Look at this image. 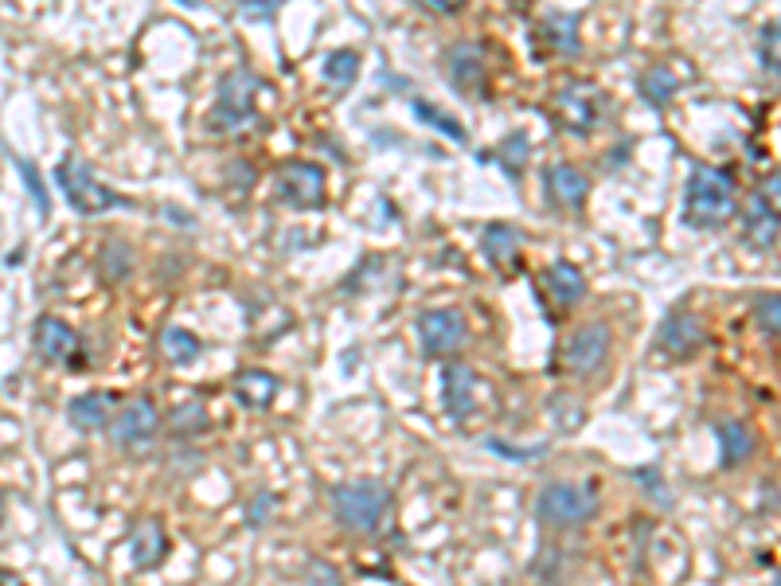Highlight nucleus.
I'll return each instance as SVG.
<instances>
[{
  "mask_svg": "<svg viewBox=\"0 0 781 586\" xmlns=\"http://www.w3.org/2000/svg\"><path fill=\"white\" fill-rule=\"evenodd\" d=\"M156 426H161V411L153 406V399H129L113 414V438L126 449H145L153 442Z\"/></svg>",
  "mask_w": 781,
  "mask_h": 586,
  "instance_id": "8",
  "label": "nucleus"
},
{
  "mask_svg": "<svg viewBox=\"0 0 781 586\" xmlns=\"http://www.w3.org/2000/svg\"><path fill=\"white\" fill-rule=\"evenodd\" d=\"M164 547H169V540H164L161 520H145V524L133 532V563H138L141 571L156 567V563L164 560Z\"/></svg>",
  "mask_w": 781,
  "mask_h": 586,
  "instance_id": "24",
  "label": "nucleus"
},
{
  "mask_svg": "<svg viewBox=\"0 0 781 586\" xmlns=\"http://www.w3.org/2000/svg\"><path fill=\"white\" fill-rule=\"evenodd\" d=\"M242 12H247V17H274L278 0H267V4H262V0H247V4H242Z\"/></svg>",
  "mask_w": 781,
  "mask_h": 586,
  "instance_id": "36",
  "label": "nucleus"
},
{
  "mask_svg": "<svg viewBox=\"0 0 781 586\" xmlns=\"http://www.w3.org/2000/svg\"><path fill=\"white\" fill-rule=\"evenodd\" d=\"M610 356V328L606 325H586L578 328L575 337L563 348V363L578 376H590V371L601 368V360Z\"/></svg>",
  "mask_w": 781,
  "mask_h": 586,
  "instance_id": "10",
  "label": "nucleus"
},
{
  "mask_svg": "<svg viewBox=\"0 0 781 586\" xmlns=\"http://www.w3.org/2000/svg\"><path fill=\"white\" fill-rule=\"evenodd\" d=\"M543 184H547L551 199L563 207H583L586 196H590V176L571 169V164H551L543 173Z\"/></svg>",
  "mask_w": 781,
  "mask_h": 586,
  "instance_id": "15",
  "label": "nucleus"
},
{
  "mask_svg": "<svg viewBox=\"0 0 781 586\" xmlns=\"http://www.w3.org/2000/svg\"><path fill=\"white\" fill-rule=\"evenodd\" d=\"M207 426V411L199 403H184L181 411L172 414V431L176 434H199Z\"/></svg>",
  "mask_w": 781,
  "mask_h": 586,
  "instance_id": "30",
  "label": "nucleus"
},
{
  "mask_svg": "<svg viewBox=\"0 0 781 586\" xmlns=\"http://www.w3.org/2000/svg\"><path fill=\"white\" fill-rule=\"evenodd\" d=\"M199 337L196 333H188L184 325H169L161 333V352H164V360L169 363H176V368H188V363H196L199 360Z\"/></svg>",
  "mask_w": 781,
  "mask_h": 586,
  "instance_id": "23",
  "label": "nucleus"
},
{
  "mask_svg": "<svg viewBox=\"0 0 781 586\" xmlns=\"http://www.w3.org/2000/svg\"><path fill=\"white\" fill-rule=\"evenodd\" d=\"M32 345H35V356L43 363H83V352H78V333L70 325H63L59 317H40L32 328Z\"/></svg>",
  "mask_w": 781,
  "mask_h": 586,
  "instance_id": "7",
  "label": "nucleus"
},
{
  "mask_svg": "<svg viewBox=\"0 0 781 586\" xmlns=\"http://www.w3.org/2000/svg\"><path fill=\"white\" fill-rule=\"evenodd\" d=\"M278 196L297 211H313L325 204V173L317 164H285L278 173Z\"/></svg>",
  "mask_w": 781,
  "mask_h": 586,
  "instance_id": "6",
  "label": "nucleus"
},
{
  "mask_svg": "<svg viewBox=\"0 0 781 586\" xmlns=\"http://www.w3.org/2000/svg\"><path fill=\"white\" fill-rule=\"evenodd\" d=\"M747 242L755 250H770L778 242V211L773 204H766V196L750 199V216H747Z\"/></svg>",
  "mask_w": 781,
  "mask_h": 586,
  "instance_id": "22",
  "label": "nucleus"
},
{
  "mask_svg": "<svg viewBox=\"0 0 781 586\" xmlns=\"http://www.w3.org/2000/svg\"><path fill=\"white\" fill-rule=\"evenodd\" d=\"M540 40L547 44V52L555 55H575L578 47V17L575 12H547V17L540 20Z\"/></svg>",
  "mask_w": 781,
  "mask_h": 586,
  "instance_id": "18",
  "label": "nucleus"
},
{
  "mask_svg": "<svg viewBox=\"0 0 781 586\" xmlns=\"http://www.w3.org/2000/svg\"><path fill=\"white\" fill-rule=\"evenodd\" d=\"M442 406L457 423L473 414V406H477V371L469 363H446V371H442Z\"/></svg>",
  "mask_w": 781,
  "mask_h": 586,
  "instance_id": "12",
  "label": "nucleus"
},
{
  "mask_svg": "<svg viewBox=\"0 0 781 586\" xmlns=\"http://www.w3.org/2000/svg\"><path fill=\"white\" fill-rule=\"evenodd\" d=\"M305 586H344V578H340V571H336L333 563L313 560L310 567H305Z\"/></svg>",
  "mask_w": 781,
  "mask_h": 586,
  "instance_id": "32",
  "label": "nucleus"
},
{
  "mask_svg": "<svg viewBox=\"0 0 781 586\" xmlns=\"http://www.w3.org/2000/svg\"><path fill=\"white\" fill-rule=\"evenodd\" d=\"M274 517V497H270V492H258L254 497V504H250V524H262V520H270Z\"/></svg>",
  "mask_w": 781,
  "mask_h": 586,
  "instance_id": "34",
  "label": "nucleus"
},
{
  "mask_svg": "<svg viewBox=\"0 0 781 586\" xmlns=\"http://www.w3.org/2000/svg\"><path fill=\"white\" fill-rule=\"evenodd\" d=\"M715 438H719V457H723V466H742L750 454L758 449V438H755V431H750L742 419H723L719 426H715Z\"/></svg>",
  "mask_w": 781,
  "mask_h": 586,
  "instance_id": "16",
  "label": "nucleus"
},
{
  "mask_svg": "<svg viewBox=\"0 0 781 586\" xmlns=\"http://www.w3.org/2000/svg\"><path fill=\"white\" fill-rule=\"evenodd\" d=\"M535 512L551 528H578L598 512V492L590 481H551L535 497Z\"/></svg>",
  "mask_w": 781,
  "mask_h": 586,
  "instance_id": "3",
  "label": "nucleus"
},
{
  "mask_svg": "<svg viewBox=\"0 0 781 586\" xmlns=\"http://www.w3.org/2000/svg\"><path fill=\"white\" fill-rule=\"evenodd\" d=\"M426 9H430V12H438V17H454V12L462 9V4H457V0H426Z\"/></svg>",
  "mask_w": 781,
  "mask_h": 586,
  "instance_id": "37",
  "label": "nucleus"
},
{
  "mask_svg": "<svg viewBox=\"0 0 781 586\" xmlns=\"http://www.w3.org/2000/svg\"><path fill=\"white\" fill-rule=\"evenodd\" d=\"M356 75H360V55L348 52V47H340V52H333L325 59V78L333 87H348Z\"/></svg>",
  "mask_w": 781,
  "mask_h": 586,
  "instance_id": "27",
  "label": "nucleus"
},
{
  "mask_svg": "<svg viewBox=\"0 0 781 586\" xmlns=\"http://www.w3.org/2000/svg\"><path fill=\"white\" fill-rule=\"evenodd\" d=\"M262 90L250 70H231V75L219 78V95H215V113H211V130L215 133H231L242 130L250 118H254V95Z\"/></svg>",
  "mask_w": 781,
  "mask_h": 586,
  "instance_id": "5",
  "label": "nucleus"
},
{
  "mask_svg": "<svg viewBox=\"0 0 781 586\" xmlns=\"http://www.w3.org/2000/svg\"><path fill=\"white\" fill-rule=\"evenodd\" d=\"M555 110H558V121L567 126V133H590V126L598 121V106H594V98H586V90H578V87L558 90Z\"/></svg>",
  "mask_w": 781,
  "mask_h": 586,
  "instance_id": "19",
  "label": "nucleus"
},
{
  "mask_svg": "<svg viewBox=\"0 0 781 586\" xmlns=\"http://www.w3.org/2000/svg\"><path fill=\"white\" fill-rule=\"evenodd\" d=\"M465 317L457 310H426L419 317V340L430 356H449L465 345Z\"/></svg>",
  "mask_w": 781,
  "mask_h": 586,
  "instance_id": "9",
  "label": "nucleus"
},
{
  "mask_svg": "<svg viewBox=\"0 0 781 586\" xmlns=\"http://www.w3.org/2000/svg\"><path fill=\"white\" fill-rule=\"evenodd\" d=\"M4 517H9V497H4V489H0V524H4Z\"/></svg>",
  "mask_w": 781,
  "mask_h": 586,
  "instance_id": "39",
  "label": "nucleus"
},
{
  "mask_svg": "<svg viewBox=\"0 0 781 586\" xmlns=\"http://www.w3.org/2000/svg\"><path fill=\"white\" fill-rule=\"evenodd\" d=\"M543 285H547V293L555 297L558 305H578L586 293V278L578 274V267H571V262H555V267L543 274Z\"/></svg>",
  "mask_w": 781,
  "mask_h": 586,
  "instance_id": "21",
  "label": "nucleus"
},
{
  "mask_svg": "<svg viewBox=\"0 0 781 586\" xmlns=\"http://www.w3.org/2000/svg\"><path fill=\"white\" fill-rule=\"evenodd\" d=\"M707 333L704 325H699L696 313H672V317H664L661 333H657V348H664L669 356H676V360H687V356H696L699 348H704Z\"/></svg>",
  "mask_w": 781,
  "mask_h": 586,
  "instance_id": "11",
  "label": "nucleus"
},
{
  "mask_svg": "<svg viewBox=\"0 0 781 586\" xmlns=\"http://www.w3.org/2000/svg\"><path fill=\"white\" fill-rule=\"evenodd\" d=\"M118 414V395L113 391H86L67 403V419L75 431H102Z\"/></svg>",
  "mask_w": 781,
  "mask_h": 586,
  "instance_id": "14",
  "label": "nucleus"
},
{
  "mask_svg": "<svg viewBox=\"0 0 781 586\" xmlns=\"http://www.w3.org/2000/svg\"><path fill=\"white\" fill-rule=\"evenodd\" d=\"M528 149H532V141H528V133H512V138L500 145V161H505V169H512V173H520L528 161Z\"/></svg>",
  "mask_w": 781,
  "mask_h": 586,
  "instance_id": "31",
  "label": "nucleus"
},
{
  "mask_svg": "<svg viewBox=\"0 0 781 586\" xmlns=\"http://www.w3.org/2000/svg\"><path fill=\"white\" fill-rule=\"evenodd\" d=\"M0 586H24L17 575H9V571H0Z\"/></svg>",
  "mask_w": 781,
  "mask_h": 586,
  "instance_id": "38",
  "label": "nucleus"
},
{
  "mask_svg": "<svg viewBox=\"0 0 781 586\" xmlns=\"http://www.w3.org/2000/svg\"><path fill=\"white\" fill-rule=\"evenodd\" d=\"M762 67L770 75H778V24H770L762 32Z\"/></svg>",
  "mask_w": 781,
  "mask_h": 586,
  "instance_id": "33",
  "label": "nucleus"
},
{
  "mask_svg": "<svg viewBox=\"0 0 781 586\" xmlns=\"http://www.w3.org/2000/svg\"><path fill=\"white\" fill-rule=\"evenodd\" d=\"M481 247H485V254H489L492 267H512L520 247H524V235L508 224H489L481 235Z\"/></svg>",
  "mask_w": 781,
  "mask_h": 586,
  "instance_id": "20",
  "label": "nucleus"
},
{
  "mask_svg": "<svg viewBox=\"0 0 781 586\" xmlns=\"http://www.w3.org/2000/svg\"><path fill=\"white\" fill-rule=\"evenodd\" d=\"M414 113H419L422 121H426L430 130H438V133H446V138H454L457 145H465V130H462V121L454 118V113H446L442 106H434V102H426V98H414Z\"/></svg>",
  "mask_w": 781,
  "mask_h": 586,
  "instance_id": "25",
  "label": "nucleus"
},
{
  "mask_svg": "<svg viewBox=\"0 0 781 586\" xmlns=\"http://www.w3.org/2000/svg\"><path fill=\"white\" fill-rule=\"evenodd\" d=\"M231 388H235V399H239L247 411H267V406L278 399V380L270 376V371H262V368L239 371Z\"/></svg>",
  "mask_w": 781,
  "mask_h": 586,
  "instance_id": "17",
  "label": "nucleus"
},
{
  "mask_svg": "<svg viewBox=\"0 0 781 586\" xmlns=\"http://www.w3.org/2000/svg\"><path fill=\"white\" fill-rule=\"evenodd\" d=\"M485 446H489L492 454H500V457H516V462H528V457H540L543 454V446H535V449H508V446H500L497 438H485Z\"/></svg>",
  "mask_w": 781,
  "mask_h": 586,
  "instance_id": "35",
  "label": "nucleus"
},
{
  "mask_svg": "<svg viewBox=\"0 0 781 586\" xmlns=\"http://www.w3.org/2000/svg\"><path fill=\"white\" fill-rule=\"evenodd\" d=\"M333 500V517L340 528L356 535H371L379 532V524L387 520V509H391V492L379 481H352V485H336L328 492Z\"/></svg>",
  "mask_w": 781,
  "mask_h": 586,
  "instance_id": "2",
  "label": "nucleus"
},
{
  "mask_svg": "<svg viewBox=\"0 0 781 586\" xmlns=\"http://www.w3.org/2000/svg\"><path fill=\"white\" fill-rule=\"evenodd\" d=\"M641 95L649 98L653 106H664L672 95H676V75L672 67H649L641 75Z\"/></svg>",
  "mask_w": 781,
  "mask_h": 586,
  "instance_id": "26",
  "label": "nucleus"
},
{
  "mask_svg": "<svg viewBox=\"0 0 781 586\" xmlns=\"http://www.w3.org/2000/svg\"><path fill=\"white\" fill-rule=\"evenodd\" d=\"M781 297L778 293H766V297H758L755 302V325L762 328L766 337H778V328H781Z\"/></svg>",
  "mask_w": 781,
  "mask_h": 586,
  "instance_id": "28",
  "label": "nucleus"
},
{
  "mask_svg": "<svg viewBox=\"0 0 781 586\" xmlns=\"http://www.w3.org/2000/svg\"><path fill=\"white\" fill-rule=\"evenodd\" d=\"M446 75L454 83V90H462L465 98H477L485 87V55L481 47L473 44H454L446 55Z\"/></svg>",
  "mask_w": 781,
  "mask_h": 586,
  "instance_id": "13",
  "label": "nucleus"
},
{
  "mask_svg": "<svg viewBox=\"0 0 781 586\" xmlns=\"http://www.w3.org/2000/svg\"><path fill=\"white\" fill-rule=\"evenodd\" d=\"M17 173L24 176L35 207H40V216H52V199H47V192H43V181H40V173H35V164L28 161V156H17Z\"/></svg>",
  "mask_w": 781,
  "mask_h": 586,
  "instance_id": "29",
  "label": "nucleus"
},
{
  "mask_svg": "<svg viewBox=\"0 0 781 586\" xmlns=\"http://www.w3.org/2000/svg\"><path fill=\"white\" fill-rule=\"evenodd\" d=\"M55 184H59V192L67 196V204L75 207L78 216H102L110 207H121V196H113L95 176V169L86 161H75V156L55 164Z\"/></svg>",
  "mask_w": 781,
  "mask_h": 586,
  "instance_id": "4",
  "label": "nucleus"
},
{
  "mask_svg": "<svg viewBox=\"0 0 781 586\" xmlns=\"http://www.w3.org/2000/svg\"><path fill=\"white\" fill-rule=\"evenodd\" d=\"M739 211V192L735 181L712 164H696L684 184V224L696 231H719Z\"/></svg>",
  "mask_w": 781,
  "mask_h": 586,
  "instance_id": "1",
  "label": "nucleus"
}]
</instances>
